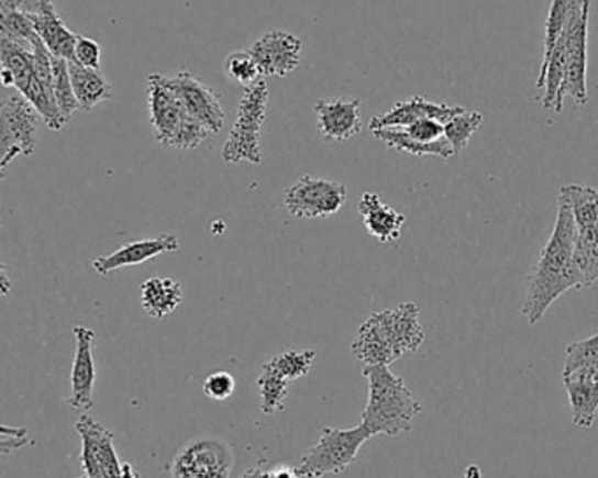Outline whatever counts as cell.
Wrapping results in <instances>:
<instances>
[{"label":"cell","instance_id":"6da1fadb","mask_svg":"<svg viewBox=\"0 0 598 478\" xmlns=\"http://www.w3.org/2000/svg\"><path fill=\"white\" fill-rule=\"evenodd\" d=\"M576 221L567 194L560 191L555 229L542 249L539 262L527 277V297L521 314L530 326L544 318L550 307L571 289H583L576 265Z\"/></svg>","mask_w":598,"mask_h":478},{"label":"cell","instance_id":"7a4b0ae2","mask_svg":"<svg viewBox=\"0 0 598 478\" xmlns=\"http://www.w3.org/2000/svg\"><path fill=\"white\" fill-rule=\"evenodd\" d=\"M425 341L420 309L412 302L400 303L388 311L374 312L358 330L352 354L364 367L385 365L417 353Z\"/></svg>","mask_w":598,"mask_h":478},{"label":"cell","instance_id":"3957f363","mask_svg":"<svg viewBox=\"0 0 598 478\" xmlns=\"http://www.w3.org/2000/svg\"><path fill=\"white\" fill-rule=\"evenodd\" d=\"M362 375L369 383L362 424L370 435L399 436L411 431L423 407L406 382L385 365L364 367Z\"/></svg>","mask_w":598,"mask_h":478},{"label":"cell","instance_id":"277c9868","mask_svg":"<svg viewBox=\"0 0 598 478\" xmlns=\"http://www.w3.org/2000/svg\"><path fill=\"white\" fill-rule=\"evenodd\" d=\"M148 108L156 143L164 147L190 152L211 135L209 129L185 109L160 74L148 78Z\"/></svg>","mask_w":598,"mask_h":478},{"label":"cell","instance_id":"5b68a950","mask_svg":"<svg viewBox=\"0 0 598 478\" xmlns=\"http://www.w3.org/2000/svg\"><path fill=\"white\" fill-rule=\"evenodd\" d=\"M267 104L269 90L264 79L253 87L244 88L243 97L239 100L234 125L230 129L226 143L223 144L222 159L225 164L261 165L264 162L261 134L267 118Z\"/></svg>","mask_w":598,"mask_h":478},{"label":"cell","instance_id":"8992f818","mask_svg":"<svg viewBox=\"0 0 598 478\" xmlns=\"http://www.w3.org/2000/svg\"><path fill=\"white\" fill-rule=\"evenodd\" d=\"M370 438H373L370 431L362 423L350 430L325 427L321 431L317 444L303 454L297 470L302 478L343 474L356 462L361 448Z\"/></svg>","mask_w":598,"mask_h":478},{"label":"cell","instance_id":"52a82bcc","mask_svg":"<svg viewBox=\"0 0 598 478\" xmlns=\"http://www.w3.org/2000/svg\"><path fill=\"white\" fill-rule=\"evenodd\" d=\"M37 109L14 88H5L0 105V176H8L11 162L18 156L34 155L37 144Z\"/></svg>","mask_w":598,"mask_h":478},{"label":"cell","instance_id":"ba28073f","mask_svg":"<svg viewBox=\"0 0 598 478\" xmlns=\"http://www.w3.org/2000/svg\"><path fill=\"white\" fill-rule=\"evenodd\" d=\"M588 25H590V0H585L582 8L574 11L567 23V62H565V78L556 97L553 111H564L565 97L576 102L582 108L588 102V87H586V73H588Z\"/></svg>","mask_w":598,"mask_h":478},{"label":"cell","instance_id":"9c48e42d","mask_svg":"<svg viewBox=\"0 0 598 478\" xmlns=\"http://www.w3.org/2000/svg\"><path fill=\"white\" fill-rule=\"evenodd\" d=\"M347 188L325 177L302 176L285 193V208L294 218L318 220L343 211Z\"/></svg>","mask_w":598,"mask_h":478},{"label":"cell","instance_id":"30bf717a","mask_svg":"<svg viewBox=\"0 0 598 478\" xmlns=\"http://www.w3.org/2000/svg\"><path fill=\"white\" fill-rule=\"evenodd\" d=\"M234 453L218 438H196L179 448L170 462V478H230Z\"/></svg>","mask_w":598,"mask_h":478},{"label":"cell","instance_id":"8fae6325","mask_svg":"<svg viewBox=\"0 0 598 478\" xmlns=\"http://www.w3.org/2000/svg\"><path fill=\"white\" fill-rule=\"evenodd\" d=\"M170 90L178 96L181 104L185 105L191 116L199 120L211 134H220L225 125V111L222 102L213 88L208 87L204 81H200L197 76L181 70L173 78H165Z\"/></svg>","mask_w":598,"mask_h":478},{"label":"cell","instance_id":"7c38bea8","mask_svg":"<svg viewBox=\"0 0 598 478\" xmlns=\"http://www.w3.org/2000/svg\"><path fill=\"white\" fill-rule=\"evenodd\" d=\"M250 52L258 62L262 78H285L299 69L302 62V41L287 31H270L255 41Z\"/></svg>","mask_w":598,"mask_h":478},{"label":"cell","instance_id":"4fadbf2b","mask_svg":"<svg viewBox=\"0 0 598 478\" xmlns=\"http://www.w3.org/2000/svg\"><path fill=\"white\" fill-rule=\"evenodd\" d=\"M76 356L70 370V409L87 414L93 407V392L97 383V363L93 358L97 335L85 326L75 327Z\"/></svg>","mask_w":598,"mask_h":478},{"label":"cell","instance_id":"5bb4252c","mask_svg":"<svg viewBox=\"0 0 598 478\" xmlns=\"http://www.w3.org/2000/svg\"><path fill=\"white\" fill-rule=\"evenodd\" d=\"M361 108V99L318 100L314 112L320 137L325 143H344L356 137L364 129Z\"/></svg>","mask_w":598,"mask_h":478},{"label":"cell","instance_id":"9a60e30c","mask_svg":"<svg viewBox=\"0 0 598 478\" xmlns=\"http://www.w3.org/2000/svg\"><path fill=\"white\" fill-rule=\"evenodd\" d=\"M179 249V241L176 235L164 233L160 237L144 238V241L126 242L125 246L114 251L111 255L99 256L93 259V270L99 276L106 277L111 271L120 268L135 267V265L146 264L156 256L165 253H174Z\"/></svg>","mask_w":598,"mask_h":478},{"label":"cell","instance_id":"2e32d148","mask_svg":"<svg viewBox=\"0 0 598 478\" xmlns=\"http://www.w3.org/2000/svg\"><path fill=\"white\" fill-rule=\"evenodd\" d=\"M465 108H451L446 104H435L430 102L425 97L414 96L411 99L397 102L390 111L385 112L381 116H376L370 120V132L383 129H406L412 125L414 121L420 120H438L446 125L447 121L458 116L459 112H464Z\"/></svg>","mask_w":598,"mask_h":478},{"label":"cell","instance_id":"e0dca14e","mask_svg":"<svg viewBox=\"0 0 598 478\" xmlns=\"http://www.w3.org/2000/svg\"><path fill=\"white\" fill-rule=\"evenodd\" d=\"M358 212L364 220L365 230L369 232L370 237L377 238L383 244L399 241L402 237L406 215L395 211L390 205H386L379 194L373 191H365L358 203Z\"/></svg>","mask_w":598,"mask_h":478},{"label":"cell","instance_id":"ac0fdd59","mask_svg":"<svg viewBox=\"0 0 598 478\" xmlns=\"http://www.w3.org/2000/svg\"><path fill=\"white\" fill-rule=\"evenodd\" d=\"M34 23L35 32L40 35L44 46L49 49L53 56L64 60H75L76 37L78 34L70 32L66 23L62 22L55 5L44 9L43 13L29 14Z\"/></svg>","mask_w":598,"mask_h":478},{"label":"cell","instance_id":"d6986e66","mask_svg":"<svg viewBox=\"0 0 598 478\" xmlns=\"http://www.w3.org/2000/svg\"><path fill=\"white\" fill-rule=\"evenodd\" d=\"M182 286L170 277H152L141 285V307L150 318L164 319L182 302Z\"/></svg>","mask_w":598,"mask_h":478},{"label":"cell","instance_id":"ffe728a7","mask_svg":"<svg viewBox=\"0 0 598 478\" xmlns=\"http://www.w3.org/2000/svg\"><path fill=\"white\" fill-rule=\"evenodd\" d=\"M69 73L81 111H93L97 105L108 102L113 97V88L100 69H88L76 62H69Z\"/></svg>","mask_w":598,"mask_h":478},{"label":"cell","instance_id":"44dd1931","mask_svg":"<svg viewBox=\"0 0 598 478\" xmlns=\"http://www.w3.org/2000/svg\"><path fill=\"white\" fill-rule=\"evenodd\" d=\"M374 137L381 141L386 147L394 152L408 153L414 156H438V158H455V149L451 147L446 137L439 138L435 143H420L409 137L403 129H383L374 130Z\"/></svg>","mask_w":598,"mask_h":478},{"label":"cell","instance_id":"7402d4cb","mask_svg":"<svg viewBox=\"0 0 598 478\" xmlns=\"http://www.w3.org/2000/svg\"><path fill=\"white\" fill-rule=\"evenodd\" d=\"M76 431L81 436V466L85 475L90 478H102L100 474V447L108 436V427L102 426L99 421L88 414H81L76 423Z\"/></svg>","mask_w":598,"mask_h":478},{"label":"cell","instance_id":"603a6c76","mask_svg":"<svg viewBox=\"0 0 598 478\" xmlns=\"http://www.w3.org/2000/svg\"><path fill=\"white\" fill-rule=\"evenodd\" d=\"M562 191L571 202L577 232L598 230V191L582 185L564 186Z\"/></svg>","mask_w":598,"mask_h":478},{"label":"cell","instance_id":"cb8c5ba5","mask_svg":"<svg viewBox=\"0 0 598 478\" xmlns=\"http://www.w3.org/2000/svg\"><path fill=\"white\" fill-rule=\"evenodd\" d=\"M256 383H258V391H261L262 414L274 415L283 412L287 405L290 380L281 377L278 371L265 363Z\"/></svg>","mask_w":598,"mask_h":478},{"label":"cell","instance_id":"d4e9b609","mask_svg":"<svg viewBox=\"0 0 598 478\" xmlns=\"http://www.w3.org/2000/svg\"><path fill=\"white\" fill-rule=\"evenodd\" d=\"M583 2L585 0H551L546 26H544V56H542V62L550 58L556 41L560 40V35L564 34L568 20H571L577 8H582Z\"/></svg>","mask_w":598,"mask_h":478},{"label":"cell","instance_id":"484cf974","mask_svg":"<svg viewBox=\"0 0 598 478\" xmlns=\"http://www.w3.org/2000/svg\"><path fill=\"white\" fill-rule=\"evenodd\" d=\"M483 120H485V116H483L481 112L465 109L464 112H459L458 116L447 121L446 125H444V137L450 141L456 156L468 146L470 138L476 134L477 129L481 126Z\"/></svg>","mask_w":598,"mask_h":478},{"label":"cell","instance_id":"4316f807","mask_svg":"<svg viewBox=\"0 0 598 478\" xmlns=\"http://www.w3.org/2000/svg\"><path fill=\"white\" fill-rule=\"evenodd\" d=\"M225 74L230 81L243 87V90L264 79L258 62L250 49L230 53L225 60Z\"/></svg>","mask_w":598,"mask_h":478},{"label":"cell","instance_id":"83f0119b","mask_svg":"<svg viewBox=\"0 0 598 478\" xmlns=\"http://www.w3.org/2000/svg\"><path fill=\"white\" fill-rule=\"evenodd\" d=\"M53 76H55V99L64 120L69 123L70 118L78 111L73 81H70L69 62L58 56H53Z\"/></svg>","mask_w":598,"mask_h":478},{"label":"cell","instance_id":"f1b7e54d","mask_svg":"<svg viewBox=\"0 0 598 478\" xmlns=\"http://www.w3.org/2000/svg\"><path fill=\"white\" fill-rule=\"evenodd\" d=\"M0 37L25 44L31 48H34L35 41L41 40L37 32H35L31 18H29V14L22 13V11L0 13Z\"/></svg>","mask_w":598,"mask_h":478},{"label":"cell","instance_id":"f546056e","mask_svg":"<svg viewBox=\"0 0 598 478\" xmlns=\"http://www.w3.org/2000/svg\"><path fill=\"white\" fill-rule=\"evenodd\" d=\"M314 359H317L314 351H287L270 358L267 365L291 382L308 375Z\"/></svg>","mask_w":598,"mask_h":478},{"label":"cell","instance_id":"4dcf8cb0","mask_svg":"<svg viewBox=\"0 0 598 478\" xmlns=\"http://www.w3.org/2000/svg\"><path fill=\"white\" fill-rule=\"evenodd\" d=\"M598 363V333L565 347L564 375Z\"/></svg>","mask_w":598,"mask_h":478},{"label":"cell","instance_id":"1f68e13d","mask_svg":"<svg viewBox=\"0 0 598 478\" xmlns=\"http://www.w3.org/2000/svg\"><path fill=\"white\" fill-rule=\"evenodd\" d=\"M204 394L214 401H226L235 391V379L229 371H214L204 380Z\"/></svg>","mask_w":598,"mask_h":478},{"label":"cell","instance_id":"d6a6232c","mask_svg":"<svg viewBox=\"0 0 598 478\" xmlns=\"http://www.w3.org/2000/svg\"><path fill=\"white\" fill-rule=\"evenodd\" d=\"M100 56L102 48L97 41L79 35L76 37L75 60L76 64L88 67V69H100Z\"/></svg>","mask_w":598,"mask_h":478},{"label":"cell","instance_id":"836d02e7","mask_svg":"<svg viewBox=\"0 0 598 478\" xmlns=\"http://www.w3.org/2000/svg\"><path fill=\"white\" fill-rule=\"evenodd\" d=\"M406 134L420 143H435L444 137V125L438 120L414 121L412 125L406 126Z\"/></svg>","mask_w":598,"mask_h":478},{"label":"cell","instance_id":"e575fe53","mask_svg":"<svg viewBox=\"0 0 598 478\" xmlns=\"http://www.w3.org/2000/svg\"><path fill=\"white\" fill-rule=\"evenodd\" d=\"M26 444H31L29 430H25V427L2 426V438H0L2 454L13 453L18 448L25 447Z\"/></svg>","mask_w":598,"mask_h":478},{"label":"cell","instance_id":"d590c367","mask_svg":"<svg viewBox=\"0 0 598 478\" xmlns=\"http://www.w3.org/2000/svg\"><path fill=\"white\" fill-rule=\"evenodd\" d=\"M48 8H53L52 0H0V13L22 11L25 14H40Z\"/></svg>","mask_w":598,"mask_h":478},{"label":"cell","instance_id":"8d00e7d4","mask_svg":"<svg viewBox=\"0 0 598 478\" xmlns=\"http://www.w3.org/2000/svg\"><path fill=\"white\" fill-rule=\"evenodd\" d=\"M273 478H302L300 477L299 470L297 468H291V466L281 465L273 468Z\"/></svg>","mask_w":598,"mask_h":478},{"label":"cell","instance_id":"74e56055","mask_svg":"<svg viewBox=\"0 0 598 478\" xmlns=\"http://www.w3.org/2000/svg\"><path fill=\"white\" fill-rule=\"evenodd\" d=\"M241 478H273V468L264 465H256L252 470H247Z\"/></svg>","mask_w":598,"mask_h":478},{"label":"cell","instance_id":"f35d334b","mask_svg":"<svg viewBox=\"0 0 598 478\" xmlns=\"http://www.w3.org/2000/svg\"><path fill=\"white\" fill-rule=\"evenodd\" d=\"M122 478H141L135 474L134 466L131 463H123Z\"/></svg>","mask_w":598,"mask_h":478},{"label":"cell","instance_id":"ab89813d","mask_svg":"<svg viewBox=\"0 0 598 478\" xmlns=\"http://www.w3.org/2000/svg\"><path fill=\"white\" fill-rule=\"evenodd\" d=\"M2 285H4V291H2V293L8 294L9 280H8V276H5V270L2 271Z\"/></svg>","mask_w":598,"mask_h":478},{"label":"cell","instance_id":"60d3db41","mask_svg":"<svg viewBox=\"0 0 598 478\" xmlns=\"http://www.w3.org/2000/svg\"><path fill=\"white\" fill-rule=\"evenodd\" d=\"M81 478H90V477H87V475H85V477H81Z\"/></svg>","mask_w":598,"mask_h":478}]
</instances>
